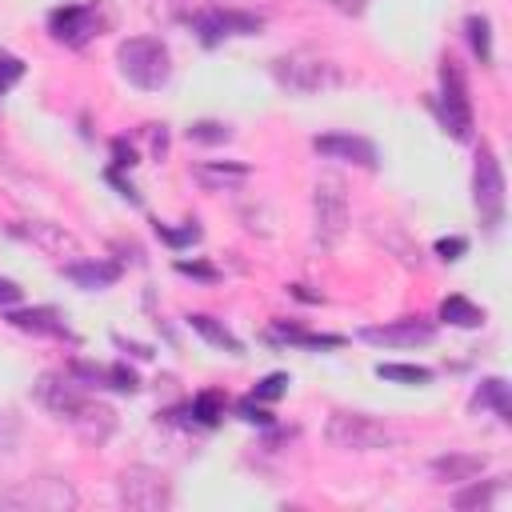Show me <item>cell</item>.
<instances>
[{
    "label": "cell",
    "mask_w": 512,
    "mask_h": 512,
    "mask_svg": "<svg viewBox=\"0 0 512 512\" xmlns=\"http://www.w3.org/2000/svg\"><path fill=\"white\" fill-rule=\"evenodd\" d=\"M120 76L144 92H160L172 80V52L160 36H128L116 48Z\"/></svg>",
    "instance_id": "obj_1"
},
{
    "label": "cell",
    "mask_w": 512,
    "mask_h": 512,
    "mask_svg": "<svg viewBox=\"0 0 512 512\" xmlns=\"http://www.w3.org/2000/svg\"><path fill=\"white\" fill-rule=\"evenodd\" d=\"M272 76L280 88L296 92V96H316V92H328L336 84H344V72L324 60V56H308V52H288V56H276L272 60Z\"/></svg>",
    "instance_id": "obj_2"
},
{
    "label": "cell",
    "mask_w": 512,
    "mask_h": 512,
    "mask_svg": "<svg viewBox=\"0 0 512 512\" xmlns=\"http://www.w3.org/2000/svg\"><path fill=\"white\" fill-rule=\"evenodd\" d=\"M112 28V8L108 0H92V4H64L48 16V32L56 44L64 48H84L88 40H96L100 32Z\"/></svg>",
    "instance_id": "obj_3"
},
{
    "label": "cell",
    "mask_w": 512,
    "mask_h": 512,
    "mask_svg": "<svg viewBox=\"0 0 512 512\" xmlns=\"http://www.w3.org/2000/svg\"><path fill=\"white\" fill-rule=\"evenodd\" d=\"M0 504L20 508V512H68L80 504V496L60 476H28V480L12 484L8 492H0Z\"/></svg>",
    "instance_id": "obj_4"
},
{
    "label": "cell",
    "mask_w": 512,
    "mask_h": 512,
    "mask_svg": "<svg viewBox=\"0 0 512 512\" xmlns=\"http://www.w3.org/2000/svg\"><path fill=\"white\" fill-rule=\"evenodd\" d=\"M312 232L324 248H332L348 232V192L340 176H320L312 188Z\"/></svg>",
    "instance_id": "obj_5"
},
{
    "label": "cell",
    "mask_w": 512,
    "mask_h": 512,
    "mask_svg": "<svg viewBox=\"0 0 512 512\" xmlns=\"http://www.w3.org/2000/svg\"><path fill=\"white\" fill-rule=\"evenodd\" d=\"M324 440L340 452H380L392 444V432L364 412H332L324 424Z\"/></svg>",
    "instance_id": "obj_6"
},
{
    "label": "cell",
    "mask_w": 512,
    "mask_h": 512,
    "mask_svg": "<svg viewBox=\"0 0 512 512\" xmlns=\"http://www.w3.org/2000/svg\"><path fill=\"white\" fill-rule=\"evenodd\" d=\"M116 496L124 508H136V512H160L172 504V480L160 472V468H148V464H128L120 476H116Z\"/></svg>",
    "instance_id": "obj_7"
},
{
    "label": "cell",
    "mask_w": 512,
    "mask_h": 512,
    "mask_svg": "<svg viewBox=\"0 0 512 512\" xmlns=\"http://www.w3.org/2000/svg\"><path fill=\"white\" fill-rule=\"evenodd\" d=\"M436 112L444 132H452V140H472V100H468V84L460 76V68L452 60H444L440 68V92H436Z\"/></svg>",
    "instance_id": "obj_8"
},
{
    "label": "cell",
    "mask_w": 512,
    "mask_h": 512,
    "mask_svg": "<svg viewBox=\"0 0 512 512\" xmlns=\"http://www.w3.org/2000/svg\"><path fill=\"white\" fill-rule=\"evenodd\" d=\"M472 200H476V212L488 228L500 224L504 216V168L496 160V152L488 144L476 148V168H472Z\"/></svg>",
    "instance_id": "obj_9"
},
{
    "label": "cell",
    "mask_w": 512,
    "mask_h": 512,
    "mask_svg": "<svg viewBox=\"0 0 512 512\" xmlns=\"http://www.w3.org/2000/svg\"><path fill=\"white\" fill-rule=\"evenodd\" d=\"M56 420H64V424H68L80 440H88V444H104V440L112 436V428H116V412H112L104 400L88 396V388H84Z\"/></svg>",
    "instance_id": "obj_10"
},
{
    "label": "cell",
    "mask_w": 512,
    "mask_h": 512,
    "mask_svg": "<svg viewBox=\"0 0 512 512\" xmlns=\"http://www.w3.org/2000/svg\"><path fill=\"white\" fill-rule=\"evenodd\" d=\"M360 336L368 344H384V348H416V344L436 340V324L420 320V316H400V320H388V324H372Z\"/></svg>",
    "instance_id": "obj_11"
},
{
    "label": "cell",
    "mask_w": 512,
    "mask_h": 512,
    "mask_svg": "<svg viewBox=\"0 0 512 512\" xmlns=\"http://www.w3.org/2000/svg\"><path fill=\"white\" fill-rule=\"evenodd\" d=\"M12 232L20 240H28L32 248H40L44 256H80V240L64 228V224H52V220H24V224H12Z\"/></svg>",
    "instance_id": "obj_12"
},
{
    "label": "cell",
    "mask_w": 512,
    "mask_h": 512,
    "mask_svg": "<svg viewBox=\"0 0 512 512\" xmlns=\"http://www.w3.org/2000/svg\"><path fill=\"white\" fill-rule=\"evenodd\" d=\"M196 32L204 44H216L220 36H248L260 32V16L252 12H236V8H208L196 16Z\"/></svg>",
    "instance_id": "obj_13"
},
{
    "label": "cell",
    "mask_w": 512,
    "mask_h": 512,
    "mask_svg": "<svg viewBox=\"0 0 512 512\" xmlns=\"http://www.w3.org/2000/svg\"><path fill=\"white\" fill-rule=\"evenodd\" d=\"M312 148L320 156H332V160H352L360 168H376V148L364 136H340V132L336 136H316Z\"/></svg>",
    "instance_id": "obj_14"
},
{
    "label": "cell",
    "mask_w": 512,
    "mask_h": 512,
    "mask_svg": "<svg viewBox=\"0 0 512 512\" xmlns=\"http://www.w3.org/2000/svg\"><path fill=\"white\" fill-rule=\"evenodd\" d=\"M428 468L440 484H468L488 468V460L476 456V452H448V456H436Z\"/></svg>",
    "instance_id": "obj_15"
},
{
    "label": "cell",
    "mask_w": 512,
    "mask_h": 512,
    "mask_svg": "<svg viewBox=\"0 0 512 512\" xmlns=\"http://www.w3.org/2000/svg\"><path fill=\"white\" fill-rule=\"evenodd\" d=\"M8 324L20 328V332H32V336H68V324L56 308H12L8 312Z\"/></svg>",
    "instance_id": "obj_16"
},
{
    "label": "cell",
    "mask_w": 512,
    "mask_h": 512,
    "mask_svg": "<svg viewBox=\"0 0 512 512\" xmlns=\"http://www.w3.org/2000/svg\"><path fill=\"white\" fill-rule=\"evenodd\" d=\"M64 276H68L76 288L96 292V288H108V284L120 280V264H112V260H68V264H64Z\"/></svg>",
    "instance_id": "obj_17"
},
{
    "label": "cell",
    "mask_w": 512,
    "mask_h": 512,
    "mask_svg": "<svg viewBox=\"0 0 512 512\" xmlns=\"http://www.w3.org/2000/svg\"><path fill=\"white\" fill-rule=\"evenodd\" d=\"M192 176L208 188V192H224V188H236L248 180V164H232V160H220V164H196Z\"/></svg>",
    "instance_id": "obj_18"
},
{
    "label": "cell",
    "mask_w": 512,
    "mask_h": 512,
    "mask_svg": "<svg viewBox=\"0 0 512 512\" xmlns=\"http://www.w3.org/2000/svg\"><path fill=\"white\" fill-rule=\"evenodd\" d=\"M440 320L452 324V328H480V324H484V308L472 304L468 296H448V300L440 304Z\"/></svg>",
    "instance_id": "obj_19"
},
{
    "label": "cell",
    "mask_w": 512,
    "mask_h": 512,
    "mask_svg": "<svg viewBox=\"0 0 512 512\" xmlns=\"http://www.w3.org/2000/svg\"><path fill=\"white\" fill-rule=\"evenodd\" d=\"M472 404L476 408H492L504 424L512 420V404H508V384L500 380V376H488V380H480V388H476V396H472Z\"/></svg>",
    "instance_id": "obj_20"
},
{
    "label": "cell",
    "mask_w": 512,
    "mask_h": 512,
    "mask_svg": "<svg viewBox=\"0 0 512 512\" xmlns=\"http://www.w3.org/2000/svg\"><path fill=\"white\" fill-rule=\"evenodd\" d=\"M188 324H192V332H200L208 344H216V348H228L232 356H240V340L220 324V320H212V316H204V312H192L188 316Z\"/></svg>",
    "instance_id": "obj_21"
},
{
    "label": "cell",
    "mask_w": 512,
    "mask_h": 512,
    "mask_svg": "<svg viewBox=\"0 0 512 512\" xmlns=\"http://www.w3.org/2000/svg\"><path fill=\"white\" fill-rule=\"evenodd\" d=\"M464 32H468V44L480 56V64H492V24H488V16H468Z\"/></svg>",
    "instance_id": "obj_22"
},
{
    "label": "cell",
    "mask_w": 512,
    "mask_h": 512,
    "mask_svg": "<svg viewBox=\"0 0 512 512\" xmlns=\"http://www.w3.org/2000/svg\"><path fill=\"white\" fill-rule=\"evenodd\" d=\"M272 340L304 344V348H336L340 344V336H312V332H300V328H288V324H272Z\"/></svg>",
    "instance_id": "obj_23"
},
{
    "label": "cell",
    "mask_w": 512,
    "mask_h": 512,
    "mask_svg": "<svg viewBox=\"0 0 512 512\" xmlns=\"http://www.w3.org/2000/svg\"><path fill=\"white\" fill-rule=\"evenodd\" d=\"M376 376L392 380V384H428L432 380V372L420 364H376Z\"/></svg>",
    "instance_id": "obj_24"
},
{
    "label": "cell",
    "mask_w": 512,
    "mask_h": 512,
    "mask_svg": "<svg viewBox=\"0 0 512 512\" xmlns=\"http://www.w3.org/2000/svg\"><path fill=\"white\" fill-rule=\"evenodd\" d=\"M500 492V476L496 480H468V488L456 496V508H488L492 504V496Z\"/></svg>",
    "instance_id": "obj_25"
},
{
    "label": "cell",
    "mask_w": 512,
    "mask_h": 512,
    "mask_svg": "<svg viewBox=\"0 0 512 512\" xmlns=\"http://www.w3.org/2000/svg\"><path fill=\"white\" fill-rule=\"evenodd\" d=\"M192 416H196L204 428H212V424L224 416V392H216V388L200 392V396L192 400Z\"/></svg>",
    "instance_id": "obj_26"
},
{
    "label": "cell",
    "mask_w": 512,
    "mask_h": 512,
    "mask_svg": "<svg viewBox=\"0 0 512 512\" xmlns=\"http://www.w3.org/2000/svg\"><path fill=\"white\" fill-rule=\"evenodd\" d=\"M156 236H160L164 244H172V248H184V244H196V240H200V228H196V220H188L184 228H168V224H156Z\"/></svg>",
    "instance_id": "obj_27"
},
{
    "label": "cell",
    "mask_w": 512,
    "mask_h": 512,
    "mask_svg": "<svg viewBox=\"0 0 512 512\" xmlns=\"http://www.w3.org/2000/svg\"><path fill=\"white\" fill-rule=\"evenodd\" d=\"M188 140H196V144H224L228 140V128L216 124V120H200V124L188 128Z\"/></svg>",
    "instance_id": "obj_28"
},
{
    "label": "cell",
    "mask_w": 512,
    "mask_h": 512,
    "mask_svg": "<svg viewBox=\"0 0 512 512\" xmlns=\"http://www.w3.org/2000/svg\"><path fill=\"white\" fill-rule=\"evenodd\" d=\"M288 376L284 372H272V376H264L260 384H256V392H252V400H280L284 392H288Z\"/></svg>",
    "instance_id": "obj_29"
},
{
    "label": "cell",
    "mask_w": 512,
    "mask_h": 512,
    "mask_svg": "<svg viewBox=\"0 0 512 512\" xmlns=\"http://www.w3.org/2000/svg\"><path fill=\"white\" fill-rule=\"evenodd\" d=\"M20 444V420L12 412H0V456Z\"/></svg>",
    "instance_id": "obj_30"
},
{
    "label": "cell",
    "mask_w": 512,
    "mask_h": 512,
    "mask_svg": "<svg viewBox=\"0 0 512 512\" xmlns=\"http://www.w3.org/2000/svg\"><path fill=\"white\" fill-rule=\"evenodd\" d=\"M20 76H24V64H20L16 56L0 52V96H4V92H8V88L20 80Z\"/></svg>",
    "instance_id": "obj_31"
},
{
    "label": "cell",
    "mask_w": 512,
    "mask_h": 512,
    "mask_svg": "<svg viewBox=\"0 0 512 512\" xmlns=\"http://www.w3.org/2000/svg\"><path fill=\"white\" fill-rule=\"evenodd\" d=\"M464 248H468V240H464V236H448V240H436V252H440L444 260H460V256H464Z\"/></svg>",
    "instance_id": "obj_32"
},
{
    "label": "cell",
    "mask_w": 512,
    "mask_h": 512,
    "mask_svg": "<svg viewBox=\"0 0 512 512\" xmlns=\"http://www.w3.org/2000/svg\"><path fill=\"white\" fill-rule=\"evenodd\" d=\"M240 420H248V424H272V412H264V408L248 396V400L240 404Z\"/></svg>",
    "instance_id": "obj_33"
},
{
    "label": "cell",
    "mask_w": 512,
    "mask_h": 512,
    "mask_svg": "<svg viewBox=\"0 0 512 512\" xmlns=\"http://www.w3.org/2000/svg\"><path fill=\"white\" fill-rule=\"evenodd\" d=\"M176 272L200 276V280H216V268H208V264H200V260H176Z\"/></svg>",
    "instance_id": "obj_34"
},
{
    "label": "cell",
    "mask_w": 512,
    "mask_h": 512,
    "mask_svg": "<svg viewBox=\"0 0 512 512\" xmlns=\"http://www.w3.org/2000/svg\"><path fill=\"white\" fill-rule=\"evenodd\" d=\"M20 296H24V288H20L16 280H0V308H12V304H20Z\"/></svg>",
    "instance_id": "obj_35"
},
{
    "label": "cell",
    "mask_w": 512,
    "mask_h": 512,
    "mask_svg": "<svg viewBox=\"0 0 512 512\" xmlns=\"http://www.w3.org/2000/svg\"><path fill=\"white\" fill-rule=\"evenodd\" d=\"M328 8H336L340 16H364V8H368V0H324Z\"/></svg>",
    "instance_id": "obj_36"
},
{
    "label": "cell",
    "mask_w": 512,
    "mask_h": 512,
    "mask_svg": "<svg viewBox=\"0 0 512 512\" xmlns=\"http://www.w3.org/2000/svg\"><path fill=\"white\" fill-rule=\"evenodd\" d=\"M112 152H116V164H128V168L136 164V152H132V144H124V140H116V144H112Z\"/></svg>",
    "instance_id": "obj_37"
}]
</instances>
